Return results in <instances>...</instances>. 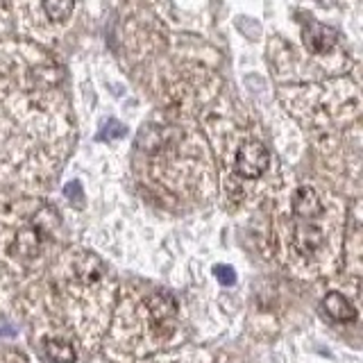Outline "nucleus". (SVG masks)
Wrapping results in <instances>:
<instances>
[{
	"mask_svg": "<svg viewBox=\"0 0 363 363\" xmlns=\"http://www.w3.org/2000/svg\"><path fill=\"white\" fill-rule=\"evenodd\" d=\"M268 166H270V152L259 141H250L241 145V150L236 152V173L241 177L255 179L259 175H264Z\"/></svg>",
	"mask_w": 363,
	"mask_h": 363,
	"instance_id": "nucleus-1",
	"label": "nucleus"
},
{
	"mask_svg": "<svg viewBox=\"0 0 363 363\" xmlns=\"http://www.w3.org/2000/svg\"><path fill=\"white\" fill-rule=\"evenodd\" d=\"M213 272H216V277H218V281L225 284V286H230V284H234V279H236L234 270L230 266H216Z\"/></svg>",
	"mask_w": 363,
	"mask_h": 363,
	"instance_id": "nucleus-8",
	"label": "nucleus"
},
{
	"mask_svg": "<svg viewBox=\"0 0 363 363\" xmlns=\"http://www.w3.org/2000/svg\"><path fill=\"white\" fill-rule=\"evenodd\" d=\"M75 0H43V11L50 21H66L73 14Z\"/></svg>",
	"mask_w": 363,
	"mask_h": 363,
	"instance_id": "nucleus-6",
	"label": "nucleus"
},
{
	"mask_svg": "<svg viewBox=\"0 0 363 363\" xmlns=\"http://www.w3.org/2000/svg\"><path fill=\"white\" fill-rule=\"evenodd\" d=\"M45 354L55 363H75V350L64 340H48L45 343Z\"/></svg>",
	"mask_w": 363,
	"mask_h": 363,
	"instance_id": "nucleus-7",
	"label": "nucleus"
},
{
	"mask_svg": "<svg viewBox=\"0 0 363 363\" xmlns=\"http://www.w3.org/2000/svg\"><path fill=\"white\" fill-rule=\"evenodd\" d=\"M293 211L302 216V218H315L318 213L323 211V204H320V198H318V193L309 186H302L298 189L293 198Z\"/></svg>",
	"mask_w": 363,
	"mask_h": 363,
	"instance_id": "nucleus-5",
	"label": "nucleus"
},
{
	"mask_svg": "<svg viewBox=\"0 0 363 363\" xmlns=\"http://www.w3.org/2000/svg\"><path fill=\"white\" fill-rule=\"evenodd\" d=\"M304 45L313 55H325L336 45V32L318 21H309V26L304 30Z\"/></svg>",
	"mask_w": 363,
	"mask_h": 363,
	"instance_id": "nucleus-2",
	"label": "nucleus"
},
{
	"mask_svg": "<svg viewBox=\"0 0 363 363\" xmlns=\"http://www.w3.org/2000/svg\"><path fill=\"white\" fill-rule=\"evenodd\" d=\"M125 134V128L118 123V121H109L105 125V134H102V139H113V136H123Z\"/></svg>",
	"mask_w": 363,
	"mask_h": 363,
	"instance_id": "nucleus-9",
	"label": "nucleus"
},
{
	"mask_svg": "<svg viewBox=\"0 0 363 363\" xmlns=\"http://www.w3.org/2000/svg\"><path fill=\"white\" fill-rule=\"evenodd\" d=\"M323 241H325V236H323V232L318 230L315 225H311V223H302V225L295 227L293 245H295V250H298V252H300L302 257H311V255H315V250L323 245Z\"/></svg>",
	"mask_w": 363,
	"mask_h": 363,
	"instance_id": "nucleus-3",
	"label": "nucleus"
},
{
	"mask_svg": "<svg viewBox=\"0 0 363 363\" xmlns=\"http://www.w3.org/2000/svg\"><path fill=\"white\" fill-rule=\"evenodd\" d=\"M323 311L329 315V318H334V320L338 323H352V320H357V309H354V304H352L345 295H340V293H327L325 295V300H323Z\"/></svg>",
	"mask_w": 363,
	"mask_h": 363,
	"instance_id": "nucleus-4",
	"label": "nucleus"
}]
</instances>
